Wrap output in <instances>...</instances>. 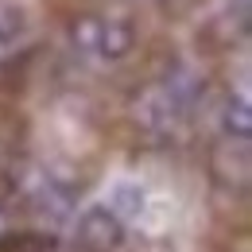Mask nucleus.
I'll return each instance as SVG.
<instances>
[{
    "instance_id": "7ed1b4c3",
    "label": "nucleus",
    "mask_w": 252,
    "mask_h": 252,
    "mask_svg": "<svg viewBox=\"0 0 252 252\" xmlns=\"http://www.w3.org/2000/svg\"><path fill=\"white\" fill-rule=\"evenodd\" d=\"M221 132L237 144H249L252 140V113H249V101L245 97H229L221 105Z\"/></svg>"
},
{
    "instance_id": "f03ea898",
    "label": "nucleus",
    "mask_w": 252,
    "mask_h": 252,
    "mask_svg": "<svg viewBox=\"0 0 252 252\" xmlns=\"http://www.w3.org/2000/svg\"><path fill=\"white\" fill-rule=\"evenodd\" d=\"M136 51V32L125 20H97V35H94V55L105 63H121Z\"/></svg>"
},
{
    "instance_id": "20e7f679",
    "label": "nucleus",
    "mask_w": 252,
    "mask_h": 252,
    "mask_svg": "<svg viewBox=\"0 0 252 252\" xmlns=\"http://www.w3.org/2000/svg\"><path fill=\"white\" fill-rule=\"evenodd\" d=\"M144 206H148V190L140 187V183H117V187L109 190V210H113L121 221L125 218H140Z\"/></svg>"
},
{
    "instance_id": "f257e3e1",
    "label": "nucleus",
    "mask_w": 252,
    "mask_h": 252,
    "mask_svg": "<svg viewBox=\"0 0 252 252\" xmlns=\"http://www.w3.org/2000/svg\"><path fill=\"white\" fill-rule=\"evenodd\" d=\"M125 241V221L109 206H90L78 218V245L86 252H117Z\"/></svg>"
},
{
    "instance_id": "39448f33",
    "label": "nucleus",
    "mask_w": 252,
    "mask_h": 252,
    "mask_svg": "<svg viewBox=\"0 0 252 252\" xmlns=\"http://www.w3.org/2000/svg\"><path fill=\"white\" fill-rule=\"evenodd\" d=\"M28 32V12L16 0H0V47H12Z\"/></svg>"
}]
</instances>
